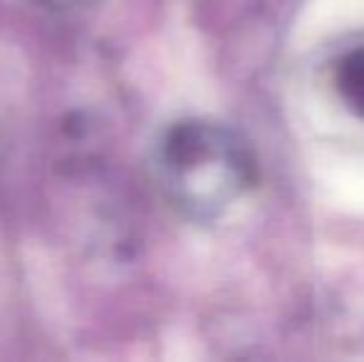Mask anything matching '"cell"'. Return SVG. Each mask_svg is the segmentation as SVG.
<instances>
[{
    "mask_svg": "<svg viewBox=\"0 0 364 362\" xmlns=\"http://www.w3.org/2000/svg\"><path fill=\"white\" fill-rule=\"evenodd\" d=\"M35 3H43L45 8H87V5L97 3V0H35Z\"/></svg>",
    "mask_w": 364,
    "mask_h": 362,
    "instance_id": "cell-3",
    "label": "cell"
},
{
    "mask_svg": "<svg viewBox=\"0 0 364 362\" xmlns=\"http://www.w3.org/2000/svg\"><path fill=\"white\" fill-rule=\"evenodd\" d=\"M337 92L347 110L364 119V48L350 53L337 68Z\"/></svg>",
    "mask_w": 364,
    "mask_h": 362,
    "instance_id": "cell-2",
    "label": "cell"
},
{
    "mask_svg": "<svg viewBox=\"0 0 364 362\" xmlns=\"http://www.w3.org/2000/svg\"><path fill=\"white\" fill-rule=\"evenodd\" d=\"M156 171L166 198L193 221H211L253 181L243 142L225 127L186 119L164 134Z\"/></svg>",
    "mask_w": 364,
    "mask_h": 362,
    "instance_id": "cell-1",
    "label": "cell"
}]
</instances>
